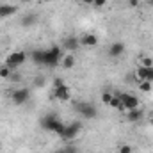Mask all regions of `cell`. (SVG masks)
<instances>
[{
	"mask_svg": "<svg viewBox=\"0 0 153 153\" xmlns=\"http://www.w3.org/2000/svg\"><path fill=\"white\" fill-rule=\"evenodd\" d=\"M135 78L139 82H153V66H139L135 70Z\"/></svg>",
	"mask_w": 153,
	"mask_h": 153,
	"instance_id": "cell-9",
	"label": "cell"
},
{
	"mask_svg": "<svg viewBox=\"0 0 153 153\" xmlns=\"http://www.w3.org/2000/svg\"><path fill=\"white\" fill-rule=\"evenodd\" d=\"M117 153H134V148H132L130 144H121V146L117 148Z\"/></svg>",
	"mask_w": 153,
	"mask_h": 153,
	"instance_id": "cell-22",
	"label": "cell"
},
{
	"mask_svg": "<svg viewBox=\"0 0 153 153\" xmlns=\"http://www.w3.org/2000/svg\"><path fill=\"white\" fill-rule=\"evenodd\" d=\"M62 84H64V80H62L61 76H57V78L53 80V87H57V85H62Z\"/></svg>",
	"mask_w": 153,
	"mask_h": 153,
	"instance_id": "cell-28",
	"label": "cell"
},
{
	"mask_svg": "<svg viewBox=\"0 0 153 153\" xmlns=\"http://www.w3.org/2000/svg\"><path fill=\"white\" fill-rule=\"evenodd\" d=\"M18 13V7L16 5H11V4H0V20L4 18H9L13 14Z\"/></svg>",
	"mask_w": 153,
	"mask_h": 153,
	"instance_id": "cell-12",
	"label": "cell"
},
{
	"mask_svg": "<svg viewBox=\"0 0 153 153\" xmlns=\"http://www.w3.org/2000/svg\"><path fill=\"white\" fill-rule=\"evenodd\" d=\"M139 64H141V66H153V59L152 57H143V59L139 61Z\"/></svg>",
	"mask_w": 153,
	"mask_h": 153,
	"instance_id": "cell-24",
	"label": "cell"
},
{
	"mask_svg": "<svg viewBox=\"0 0 153 153\" xmlns=\"http://www.w3.org/2000/svg\"><path fill=\"white\" fill-rule=\"evenodd\" d=\"M75 64H76V59H75V55H73V53L64 55V57H62V61H61V66H62L64 70H71Z\"/></svg>",
	"mask_w": 153,
	"mask_h": 153,
	"instance_id": "cell-15",
	"label": "cell"
},
{
	"mask_svg": "<svg viewBox=\"0 0 153 153\" xmlns=\"http://www.w3.org/2000/svg\"><path fill=\"white\" fill-rule=\"evenodd\" d=\"M109 107H111V109H116V111H125V107H123V103H121V100H119V96H117V94L112 96V100H111Z\"/></svg>",
	"mask_w": 153,
	"mask_h": 153,
	"instance_id": "cell-18",
	"label": "cell"
},
{
	"mask_svg": "<svg viewBox=\"0 0 153 153\" xmlns=\"http://www.w3.org/2000/svg\"><path fill=\"white\" fill-rule=\"evenodd\" d=\"M150 4H152V5H153V0H150Z\"/></svg>",
	"mask_w": 153,
	"mask_h": 153,
	"instance_id": "cell-34",
	"label": "cell"
},
{
	"mask_svg": "<svg viewBox=\"0 0 153 153\" xmlns=\"http://www.w3.org/2000/svg\"><path fill=\"white\" fill-rule=\"evenodd\" d=\"M150 125H152V126H153V117H152V119H150Z\"/></svg>",
	"mask_w": 153,
	"mask_h": 153,
	"instance_id": "cell-31",
	"label": "cell"
},
{
	"mask_svg": "<svg viewBox=\"0 0 153 153\" xmlns=\"http://www.w3.org/2000/svg\"><path fill=\"white\" fill-rule=\"evenodd\" d=\"M105 5H107V0H94L93 2V7H96V9H102Z\"/></svg>",
	"mask_w": 153,
	"mask_h": 153,
	"instance_id": "cell-25",
	"label": "cell"
},
{
	"mask_svg": "<svg viewBox=\"0 0 153 153\" xmlns=\"http://www.w3.org/2000/svg\"><path fill=\"white\" fill-rule=\"evenodd\" d=\"M11 100H13L14 105H23V103H27V102L30 100V89H27V87H16V89H13Z\"/></svg>",
	"mask_w": 153,
	"mask_h": 153,
	"instance_id": "cell-6",
	"label": "cell"
},
{
	"mask_svg": "<svg viewBox=\"0 0 153 153\" xmlns=\"http://www.w3.org/2000/svg\"><path fill=\"white\" fill-rule=\"evenodd\" d=\"M93 2L94 0H80V4H84V5H93Z\"/></svg>",
	"mask_w": 153,
	"mask_h": 153,
	"instance_id": "cell-30",
	"label": "cell"
},
{
	"mask_svg": "<svg viewBox=\"0 0 153 153\" xmlns=\"http://www.w3.org/2000/svg\"><path fill=\"white\" fill-rule=\"evenodd\" d=\"M98 45V36L96 34H82L80 38V46H85V48H94Z\"/></svg>",
	"mask_w": 153,
	"mask_h": 153,
	"instance_id": "cell-11",
	"label": "cell"
},
{
	"mask_svg": "<svg viewBox=\"0 0 153 153\" xmlns=\"http://www.w3.org/2000/svg\"><path fill=\"white\" fill-rule=\"evenodd\" d=\"M73 109H75L82 117H85V119H94V117L98 116L96 105H93V103H89V102H75Z\"/></svg>",
	"mask_w": 153,
	"mask_h": 153,
	"instance_id": "cell-4",
	"label": "cell"
},
{
	"mask_svg": "<svg viewBox=\"0 0 153 153\" xmlns=\"http://www.w3.org/2000/svg\"><path fill=\"white\" fill-rule=\"evenodd\" d=\"M139 89L143 93H150L153 89V85H152V82H139Z\"/></svg>",
	"mask_w": 153,
	"mask_h": 153,
	"instance_id": "cell-21",
	"label": "cell"
},
{
	"mask_svg": "<svg viewBox=\"0 0 153 153\" xmlns=\"http://www.w3.org/2000/svg\"><path fill=\"white\" fill-rule=\"evenodd\" d=\"M41 126H43V130H48V132H55L57 135L62 132V128H64V123L59 119V116L57 114H46L41 117Z\"/></svg>",
	"mask_w": 153,
	"mask_h": 153,
	"instance_id": "cell-2",
	"label": "cell"
},
{
	"mask_svg": "<svg viewBox=\"0 0 153 153\" xmlns=\"http://www.w3.org/2000/svg\"><path fill=\"white\" fill-rule=\"evenodd\" d=\"M117 96H119V100H121L125 111H132V109H137V107H139V98H137V96H134V94H130V93H119Z\"/></svg>",
	"mask_w": 153,
	"mask_h": 153,
	"instance_id": "cell-8",
	"label": "cell"
},
{
	"mask_svg": "<svg viewBox=\"0 0 153 153\" xmlns=\"http://www.w3.org/2000/svg\"><path fill=\"white\" fill-rule=\"evenodd\" d=\"M128 4H130L132 7H137V5H139V0H128Z\"/></svg>",
	"mask_w": 153,
	"mask_h": 153,
	"instance_id": "cell-29",
	"label": "cell"
},
{
	"mask_svg": "<svg viewBox=\"0 0 153 153\" xmlns=\"http://www.w3.org/2000/svg\"><path fill=\"white\" fill-rule=\"evenodd\" d=\"M45 84H46V80H45V76H36V78H34V87H43V85H45Z\"/></svg>",
	"mask_w": 153,
	"mask_h": 153,
	"instance_id": "cell-23",
	"label": "cell"
},
{
	"mask_svg": "<svg viewBox=\"0 0 153 153\" xmlns=\"http://www.w3.org/2000/svg\"><path fill=\"white\" fill-rule=\"evenodd\" d=\"M125 53V45L121 43V41H116V43H112L111 46H109V55L111 57H121Z\"/></svg>",
	"mask_w": 153,
	"mask_h": 153,
	"instance_id": "cell-13",
	"label": "cell"
},
{
	"mask_svg": "<svg viewBox=\"0 0 153 153\" xmlns=\"http://www.w3.org/2000/svg\"><path fill=\"white\" fill-rule=\"evenodd\" d=\"M143 116H144V112L137 107V109H132V111H128V114H126V119L128 121H132V123H135V121H141L143 119Z\"/></svg>",
	"mask_w": 153,
	"mask_h": 153,
	"instance_id": "cell-16",
	"label": "cell"
},
{
	"mask_svg": "<svg viewBox=\"0 0 153 153\" xmlns=\"http://www.w3.org/2000/svg\"><path fill=\"white\" fill-rule=\"evenodd\" d=\"M80 130H82V123H80V121L64 123V128H62V132L59 134V137L64 139V141H73L76 135L80 134Z\"/></svg>",
	"mask_w": 153,
	"mask_h": 153,
	"instance_id": "cell-5",
	"label": "cell"
},
{
	"mask_svg": "<svg viewBox=\"0 0 153 153\" xmlns=\"http://www.w3.org/2000/svg\"><path fill=\"white\" fill-rule=\"evenodd\" d=\"M55 153H64V152H62V150H59V152H55Z\"/></svg>",
	"mask_w": 153,
	"mask_h": 153,
	"instance_id": "cell-32",
	"label": "cell"
},
{
	"mask_svg": "<svg viewBox=\"0 0 153 153\" xmlns=\"http://www.w3.org/2000/svg\"><path fill=\"white\" fill-rule=\"evenodd\" d=\"M45 55H46V50H34L32 53H30V59H32V62L34 64H38V66H43V62H45Z\"/></svg>",
	"mask_w": 153,
	"mask_h": 153,
	"instance_id": "cell-14",
	"label": "cell"
},
{
	"mask_svg": "<svg viewBox=\"0 0 153 153\" xmlns=\"http://www.w3.org/2000/svg\"><path fill=\"white\" fill-rule=\"evenodd\" d=\"M25 61H27V53L23 52V50H16V52H13V53H9L7 57H5V61H4V64L9 68V70H13V71H16L20 66H23L25 64Z\"/></svg>",
	"mask_w": 153,
	"mask_h": 153,
	"instance_id": "cell-3",
	"label": "cell"
},
{
	"mask_svg": "<svg viewBox=\"0 0 153 153\" xmlns=\"http://www.w3.org/2000/svg\"><path fill=\"white\" fill-rule=\"evenodd\" d=\"M38 22V16L34 14V13H29V14H25L23 18H22V27H30V25H34Z\"/></svg>",
	"mask_w": 153,
	"mask_h": 153,
	"instance_id": "cell-17",
	"label": "cell"
},
{
	"mask_svg": "<svg viewBox=\"0 0 153 153\" xmlns=\"http://www.w3.org/2000/svg\"><path fill=\"white\" fill-rule=\"evenodd\" d=\"M62 52H64V50H62L59 45L50 46V48L46 50V55H45V62H43V66H46V68H57V66H61V61H62V57H64Z\"/></svg>",
	"mask_w": 153,
	"mask_h": 153,
	"instance_id": "cell-1",
	"label": "cell"
},
{
	"mask_svg": "<svg viewBox=\"0 0 153 153\" xmlns=\"http://www.w3.org/2000/svg\"><path fill=\"white\" fill-rule=\"evenodd\" d=\"M112 96H114V94H112L111 91H103V93H102V102H103L105 105H109L111 100H112Z\"/></svg>",
	"mask_w": 153,
	"mask_h": 153,
	"instance_id": "cell-20",
	"label": "cell"
},
{
	"mask_svg": "<svg viewBox=\"0 0 153 153\" xmlns=\"http://www.w3.org/2000/svg\"><path fill=\"white\" fill-rule=\"evenodd\" d=\"M52 96L55 98V100H59V102H70V98H71V91H70V87L66 85V84H62V85H57V87H52Z\"/></svg>",
	"mask_w": 153,
	"mask_h": 153,
	"instance_id": "cell-7",
	"label": "cell"
},
{
	"mask_svg": "<svg viewBox=\"0 0 153 153\" xmlns=\"http://www.w3.org/2000/svg\"><path fill=\"white\" fill-rule=\"evenodd\" d=\"M62 152L64 153H78V150H76V146H73V144H68L66 148H62Z\"/></svg>",
	"mask_w": 153,
	"mask_h": 153,
	"instance_id": "cell-26",
	"label": "cell"
},
{
	"mask_svg": "<svg viewBox=\"0 0 153 153\" xmlns=\"http://www.w3.org/2000/svg\"><path fill=\"white\" fill-rule=\"evenodd\" d=\"M78 46H80V38H76V36H66L61 45V48L66 50L68 53H73L75 50H78Z\"/></svg>",
	"mask_w": 153,
	"mask_h": 153,
	"instance_id": "cell-10",
	"label": "cell"
},
{
	"mask_svg": "<svg viewBox=\"0 0 153 153\" xmlns=\"http://www.w3.org/2000/svg\"><path fill=\"white\" fill-rule=\"evenodd\" d=\"M9 80H11V82H20V80H22V75H18V73H13V75L9 76Z\"/></svg>",
	"mask_w": 153,
	"mask_h": 153,
	"instance_id": "cell-27",
	"label": "cell"
},
{
	"mask_svg": "<svg viewBox=\"0 0 153 153\" xmlns=\"http://www.w3.org/2000/svg\"><path fill=\"white\" fill-rule=\"evenodd\" d=\"M23 2H34V0H23Z\"/></svg>",
	"mask_w": 153,
	"mask_h": 153,
	"instance_id": "cell-33",
	"label": "cell"
},
{
	"mask_svg": "<svg viewBox=\"0 0 153 153\" xmlns=\"http://www.w3.org/2000/svg\"><path fill=\"white\" fill-rule=\"evenodd\" d=\"M13 75V70H9L5 64H2L0 66V78H5V80H9V76Z\"/></svg>",
	"mask_w": 153,
	"mask_h": 153,
	"instance_id": "cell-19",
	"label": "cell"
}]
</instances>
